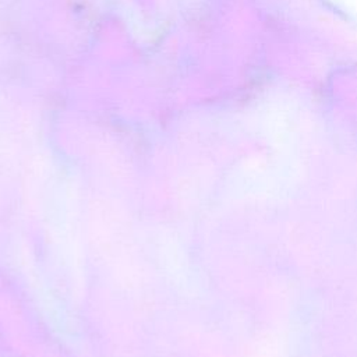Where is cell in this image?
Instances as JSON below:
<instances>
[{"label":"cell","mask_w":357,"mask_h":357,"mask_svg":"<svg viewBox=\"0 0 357 357\" xmlns=\"http://www.w3.org/2000/svg\"><path fill=\"white\" fill-rule=\"evenodd\" d=\"M333 6H336L339 10L354 18L357 21V0H328Z\"/></svg>","instance_id":"1"}]
</instances>
